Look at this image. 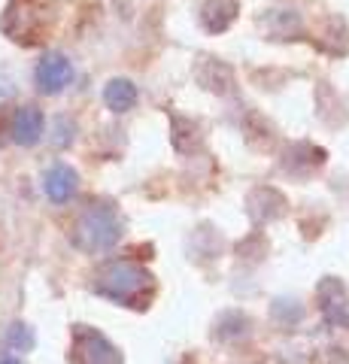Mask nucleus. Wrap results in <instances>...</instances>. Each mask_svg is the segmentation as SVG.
I'll return each instance as SVG.
<instances>
[{"instance_id": "nucleus-5", "label": "nucleus", "mask_w": 349, "mask_h": 364, "mask_svg": "<svg viewBox=\"0 0 349 364\" xmlns=\"http://www.w3.org/2000/svg\"><path fill=\"white\" fill-rule=\"evenodd\" d=\"M76 188H80V176L67 164H52L46 170V176H43V191H46V198L52 203H67L76 195Z\"/></svg>"}, {"instance_id": "nucleus-1", "label": "nucleus", "mask_w": 349, "mask_h": 364, "mask_svg": "<svg viewBox=\"0 0 349 364\" xmlns=\"http://www.w3.org/2000/svg\"><path fill=\"white\" fill-rule=\"evenodd\" d=\"M152 273L134 261H112L97 273V291L125 306L143 304L152 294Z\"/></svg>"}, {"instance_id": "nucleus-7", "label": "nucleus", "mask_w": 349, "mask_h": 364, "mask_svg": "<svg viewBox=\"0 0 349 364\" xmlns=\"http://www.w3.org/2000/svg\"><path fill=\"white\" fill-rule=\"evenodd\" d=\"M104 100L112 112H128L137 104V85L128 82V79H112L104 88Z\"/></svg>"}, {"instance_id": "nucleus-4", "label": "nucleus", "mask_w": 349, "mask_h": 364, "mask_svg": "<svg viewBox=\"0 0 349 364\" xmlns=\"http://www.w3.org/2000/svg\"><path fill=\"white\" fill-rule=\"evenodd\" d=\"M76 355H80V364H122L119 349L92 328L76 331Z\"/></svg>"}, {"instance_id": "nucleus-3", "label": "nucleus", "mask_w": 349, "mask_h": 364, "mask_svg": "<svg viewBox=\"0 0 349 364\" xmlns=\"http://www.w3.org/2000/svg\"><path fill=\"white\" fill-rule=\"evenodd\" d=\"M33 79H37V88L43 95H58V91H64L73 82V64L67 61L64 55L49 52L40 58L37 70H33Z\"/></svg>"}, {"instance_id": "nucleus-8", "label": "nucleus", "mask_w": 349, "mask_h": 364, "mask_svg": "<svg viewBox=\"0 0 349 364\" xmlns=\"http://www.w3.org/2000/svg\"><path fill=\"white\" fill-rule=\"evenodd\" d=\"M9 346H16V349H31V346H33L31 328H28V325H13V328H9Z\"/></svg>"}, {"instance_id": "nucleus-9", "label": "nucleus", "mask_w": 349, "mask_h": 364, "mask_svg": "<svg viewBox=\"0 0 349 364\" xmlns=\"http://www.w3.org/2000/svg\"><path fill=\"white\" fill-rule=\"evenodd\" d=\"M0 364H21V361H16V358H4V361H0Z\"/></svg>"}, {"instance_id": "nucleus-2", "label": "nucleus", "mask_w": 349, "mask_h": 364, "mask_svg": "<svg viewBox=\"0 0 349 364\" xmlns=\"http://www.w3.org/2000/svg\"><path fill=\"white\" fill-rule=\"evenodd\" d=\"M119 237H122L119 213L112 210L109 203H95V207H88L80 215L73 240L80 249H85V252H104V249H109Z\"/></svg>"}, {"instance_id": "nucleus-6", "label": "nucleus", "mask_w": 349, "mask_h": 364, "mask_svg": "<svg viewBox=\"0 0 349 364\" xmlns=\"http://www.w3.org/2000/svg\"><path fill=\"white\" fill-rule=\"evenodd\" d=\"M43 136V112L37 107H21L13 119V140L18 146H33Z\"/></svg>"}]
</instances>
